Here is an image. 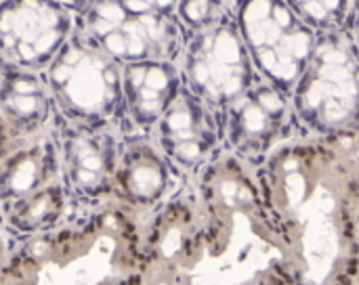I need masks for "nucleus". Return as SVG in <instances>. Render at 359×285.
<instances>
[{"mask_svg": "<svg viewBox=\"0 0 359 285\" xmlns=\"http://www.w3.org/2000/svg\"><path fill=\"white\" fill-rule=\"evenodd\" d=\"M255 176L294 285H358L359 183L345 151L290 139Z\"/></svg>", "mask_w": 359, "mask_h": 285, "instance_id": "obj_1", "label": "nucleus"}, {"mask_svg": "<svg viewBox=\"0 0 359 285\" xmlns=\"http://www.w3.org/2000/svg\"><path fill=\"white\" fill-rule=\"evenodd\" d=\"M294 139L347 149L359 137V46L351 32L320 36L290 95Z\"/></svg>", "mask_w": 359, "mask_h": 285, "instance_id": "obj_2", "label": "nucleus"}, {"mask_svg": "<svg viewBox=\"0 0 359 285\" xmlns=\"http://www.w3.org/2000/svg\"><path fill=\"white\" fill-rule=\"evenodd\" d=\"M53 132L19 143L0 162V223L21 242L38 244L69 225Z\"/></svg>", "mask_w": 359, "mask_h": 285, "instance_id": "obj_3", "label": "nucleus"}, {"mask_svg": "<svg viewBox=\"0 0 359 285\" xmlns=\"http://www.w3.org/2000/svg\"><path fill=\"white\" fill-rule=\"evenodd\" d=\"M76 25L120 67L143 61L177 63L185 34L175 0H82L67 2Z\"/></svg>", "mask_w": 359, "mask_h": 285, "instance_id": "obj_4", "label": "nucleus"}, {"mask_svg": "<svg viewBox=\"0 0 359 285\" xmlns=\"http://www.w3.org/2000/svg\"><path fill=\"white\" fill-rule=\"evenodd\" d=\"M42 76L61 120L124 132L122 67L78 25Z\"/></svg>", "mask_w": 359, "mask_h": 285, "instance_id": "obj_5", "label": "nucleus"}, {"mask_svg": "<svg viewBox=\"0 0 359 285\" xmlns=\"http://www.w3.org/2000/svg\"><path fill=\"white\" fill-rule=\"evenodd\" d=\"M236 23L255 71L290 97L309 67L320 36L290 2H236Z\"/></svg>", "mask_w": 359, "mask_h": 285, "instance_id": "obj_6", "label": "nucleus"}, {"mask_svg": "<svg viewBox=\"0 0 359 285\" xmlns=\"http://www.w3.org/2000/svg\"><path fill=\"white\" fill-rule=\"evenodd\" d=\"M177 65L183 86L221 120V113L259 78L236 23V2L215 23L185 34Z\"/></svg>", "mask_w": 359, "mask_h": 285, "instance_id": "obj_7", "label": "nucleus"}, {"mask_svg": "<svg viewBox=\"0 0 359 285\" xmlns=\"http://www.w3.org/2000/svg\"><path fill=\"white\" fill-rule=\"evenodd\" d=\"M53 139L69 202V225H93L114 206V176L120 132L69 124L57 116Z\"/></svg>", "mask_w": 359, "mask_h": 285, "instance_id": "obj_8", "label": "nucleus"}, {"mask_svg": "<svg viewBox=\"0 0 359 285\" xmlns=\"http://www.w3.org/2000/svg\"><path fill=\"white\" fill-rule=\"evenodd\" d=\"M76 29L67 2H0V65L42 74Z\"/></svg>", "mask_w": 359, "mask_h": 285, "instance_id": "obj_9", "label": "nucleus"}, {"mask_svg": "<svg viewBox=\"0 0 359 285\" xmlns=\"http://www.w3.org/2000/svg\"><path fill=\"white\" fill-rule=\"evenodd\" d=\"M225 153L248 168H259L282 143L294 139L290 97L263 80L236 99L221 113Z\"/></svg>", "mask_w": 359, "mask_h": 285, "instance_id": "obj_10", "label": "nucleus"}, {"mask_svg": "<svg viewBox=\"0 0 359 285\" xmlns=\"http://www.w3.org/2000/svg\"><path fill=\"white\" fill-rule=\"evenodd\" d=\"M149 139L189 185L225 155L219 116L185 86Z\"/></svg>", "mask_w": 359, "mask_h": 285, "instance_id": "obj_11", "label": "nucleus"}, {"mask_svg": "<svg viewBox=\"0 0 359 285\" xmlns=\"http://www.w3.org/2000/svg\"><path fill=\"white\" fill-rule=\"evenodd\" d=\"M187 185L149 137H120L114 208L137 221L139 227L168 206Z\"/></svg>", "mask_w": 359, "mask_h": 285, "instance_id": "obj_12", "label": "nucleus"}, {"mask_svg": "<svg viewBox=\"0 0 359 285\" xmlns=\"http://www.w3.org/2000/svg\"><path fill=\"white\" fill-rule=\"evenodd\" d=\"M183 88L177 63L143 61L122 65L124 134L149 137Z\"/></svg>", "mask_w": 359, "mask_h": 285, "instance_id": "obj_13", "label": "nucleus"}, {"mask_svg": "<svg viewBox=\"0 0 359 285\" xmlns=\"http://www.w3.org/2000/svg\"><path fill=\"white\" fill-rule=\"evenodd\" d=\"M0 120L17 141H32L53 130L57 109L42 74L0 69Z\"/></svg>", "mask_w": 359, "mask_h": 285, "instance_id": "obj_14", "label": "nucleus"}, {"mask_svg": "<svg viewBox=\"0 0 359 285\" xmlns=\"http://www.w3.org/2000/svg\"><path fill=\"white\" fill-rule=\"evenodd\" d=\"M38 269V246L17 239L0 223V285L27 284Z\"/></svg>", "mask_w": 359, "mask_h": 285, "instance_id": "obj_15", "label": "nucleus"}, {"mask_svg": "<svg viewBox=\"0 0 359 285\" xmlns=\"http://www.w3.org/2000/svg\"><path fill=\"white\" fill-rule=\"evenodd\" d=\"M290 4L318 36H328L349 29L355 2H290Z\"/></svg>", "mask_w": 359, "mask_h": 285, "instance_id": "obj_16", "label": "nucleus"}, {"mask_svg": "<svg viewBox=\"0 0 359 285\" xmlns=\"http://www.w3.org/2000/svg\"><path fill=\"white\" fill-rule=\"evenodd\" d=\"M19 143L8 134V130H6V126H4V122L0 120V162L17 147Z\"/></svg>", "mask_w": 359, "mask_h": 285, "instance_id": "obj_17", "label": "nucleus"}, {"mask_svg": "<svg viewBox=\"0 0 359 285\" xmlns=\"http://www.w3.org/2000/svg\"><path fill=\"white\" fill-rule=\"evenodd\" d=\"M343 151H345V155L349 160V166H351V170H353V174H355V179H358L359 183V137Z\"/></svg>", "mask_w": 359, "mask_h": 285, "instance_id": "obj_18", "label": "nucleus"}, {"mask_svg": "<svg viewBox=\"0 0 359 285\" xmlns=\"http://www.w3.org/2000/svg\"><path fill=\"white\" fill-rule=\"evenodd\" d=\"M349 32H351L353 40L358 42V46H359V2H355V4H353V15H351Z\"/></svg>", "mask_w": 359, "mask_h": 285, "instance_id": "obj_19", "label": "nucleus"}, {"mask_svg": "<svg viewBox=\"0 0 359 285\" xmlns=\"http://www.w3.org/2000/svg\"><path fill=\"white\" fill-rule=\"evenodd\" d=\"M358 233H359V204H358Z\"/></svg>", "mask_w": 359, "mask_h": 285, "instance_id": "obj_20", "label": "nucleus"}, {"mask_svg": "<svg viewBox=\"0 0 359 285\" xmlns=\"http://www.w3.org/2000/svg\"><path fill=\"white\" fill-rule=\"evenodd\" d=\"M0 69H2V65H0Z\"/></svg>", "mask_w": 359, "mask_h": 285, "instance_id": "obj_21", "label": "nucleus"}, {"mask_svg": "<svg viewBox=\"0 0 359 285\" xmlns=\"http://www.w3.org/2000/svg\"><path fill=\"white\" fill-rule=\"evenodd\" d=\"M358 285H359V284H358Z\"/></svg>", "mask_w": 359, "mask_h": 285, "instance_id": "obj_22", "label": "nucleus"}]
</instances>
